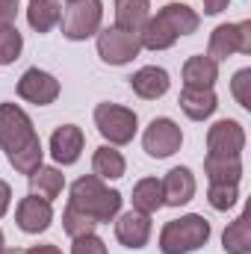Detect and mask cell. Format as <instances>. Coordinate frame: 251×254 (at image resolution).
<instances>
[{
  "label": "cell",
  "mask_w": 251,
  "mask_h": 254,
  "mask_svg": "<svg viewBox=\"0 0 251 254\" xmlns=\"http://www.w3.org/2000/svg\"><path fill=\"white\" fill-rule=\"evenodd\" d=\"M0 148L18 175L30 178L42 166V139L18 104H0Z\"/></svg>",
  "instance_id": "obj_1"
},
{
  "label": "cell",
  "mask_w": 251,
  "mask_h": 254,
  "mask_svg": "<svg viewBox=\"0 0 251 254\" xmlns=\"http://www.w3.org/2000/svg\"><path fill=\"white\" fill-rule=\"evenodd\" d=\"M198 24H201V18L195 9H189L187 3H169L154 18L145 21V27L139 30V45L148 51H166L181 36L195 33Z\"/></svg>",
  "instance_id": "obj_2"
},
{
  "label": "cell",
  "mask_w": 251,
  "mask_h": 254,
  "mask_svg": "<svg viewBox=\"0 0 251 254\" xmlns=\"http://www.w3.org/2000/svg\"><path fill=\"white\" fill-rule=\"evenodd\" d=\"M122 192L119 190H110L98 175H83L71 184V198L68 204L86 216H92L98 225L101 222H113L122 210Z\"/></svg>",
  "instance_id": "obj_3"
},
{
  "label": "cell",
  "mask_w": 251,
  "mask_h": 254,
  "mask_svg": "<svg viewBox=\"0 0 251 254\" xmlns=\"http://www.w3.org/2000/svg\"><path fill=\"white\" fill-rule=\"evenodd\" d=\"M210 240V222L198 213L172 219L160 231V252L163 254H192L204 249Z\"/></svg>",
  "instance_id": "obj_4"
},
{
  "label": "cell",
  "mask_w": 251,
  "mask_h": 254,
  "mask_svg": "<svg viewBox=\"0 0 251 254\" xmlns=\"http://www.w3.org/2000/svg\"><path fill=\"white\" fill-rule=\"evenodd\" d=\"M95 127L110 145H127L136 136L139 119L133 110L119 107V104H98L95 107Z\"/></svg>",
  "instance_id": "obj_5"
},
{
  "label": "cell",
  "mask_w": 251,
  "mask_h": 254,
  "mask_svg": "<svg viewBox=\"0 0 251 254\" xmlns=\"http://www.w3.org/2000/svg\"><path fill=\"white\" fill-rule=\"evenodd\" d=\"M101 21H104V3L101 0H77V3H68L65 15L60 18L63 36L71 39V42H83V39L95 36L101 30Z\"/></svg>",
  "instance_id": "obj_6"
},
{
  "label": "cell",
  "mask_w": 251,
  "mask_h": 254,
  "mask_svg": "<svg viewBox=\"0 0 251 254\" xmlns=\"http://www.w3.org/2000/svg\"><path fill=\"white\" fill-rule=\"evenodd\" d=\"M234 54H251V21L240 24H219L210 33V45H207V57L213 63L231 60Z\"/></svg>",
  "instance_id": "obj_7"
},
{
  "label": "cell",
  "mask_w": 251,
  "mask_h": 254,
  "mask_svg": "<svg viewBox=\"0 0 251 254\" xmlns=\"http://www.w3.org/2000/svg\"><path fill=\"white\" fill-rule=\"evenodd\" d=\"M139 51H142L139 33H130L122 27L98 30V57L107 65H127L130 60L139 57Z\"/></svg>",
  "instance_id": "obj_8"
},
{
  "label": "cell",
  "mask_w": 251,
  "mask_h": 254,
  "mask_svg": "<svg viewBox=\"0 0 251 254\" xmlns=\"http://www.w3.org/2000/svg\"><path fill=\"white\" fill-rule=\"evenodd\" d=\"M181 145H184V133H181V127L175 125L172 119H154L151 125L145 127L142 148L148 151V157L166 160V157L178 154Z\"/></svg>",
  "instance_id": "obj_9"
},
{
  "label": "cell",
  "mask_w": 251,
  "mask_h": 254,
  "mask_svg": "<svg viewBox=\"0 0 251 254\" xmlns=\"http://www.w3.org/2000/svg\"><path fill=\"white\" fill-rule=\"evenodd\" d=\"M246 130L234 119H222L207 130V154L213 157H243Z\"/></svg>",
  "instance_id": "obj_10"
},
{
  "label": "cell",
  "mask_w": 251,
  "mask_h": 254,
  "mask_svg": "<svg viewBox=\"0 0 251 254\" xmlns=\"http://www.w3.org/2000/svg\"><path fill=\"white\" fill-rule=\"evenodd\" d=\"M18 95L36 107H48L60 98V80L42 68H27L18 80Z\"/></svg>",
  "instance_id": "obj_11"
},
{
  "label": "cell",
  "mask_w": 251,
  "mask_h": 254,
  "mask_svg": "<svg viewBox=\"0 0 251 254\" xmlns=\"http://www.w3.org/2000/svg\"><path fill=\"white\" fill-rule=\"evenodd\" d=\"M15 222L24 234H42L51 228L54 222V210H51V201L39 198V195H27L18 201V210H15Z\"/></svg>",
  "instance_id": "obj_12"
},
{
  "label": "cell",
  "mask_w": 251,
  "mask_h": 254,
  "mask_svg": "<svg viewBox=\"0 0 251 254\" xmlns=\"http://www.w3.org/2000/svg\"><path fill=\"white\" fill-rule=\"evenodd\" d=\"M116 237H119V243L125 249H133V252L145 249L148 240H151V216H145L139 210L122 213L119 222H116Z\"/></svg>",
  "instance_id": "obj_13"
},
{
  "label": "cell",
  "mask_w": 251,
  "mask_h": 254,
  "mask_svg": "<svg viewBox=\"0 0 251 254\" xmlns=\"http://www.w3.org/2000/svg\"><path fill=\"white\" fill-rule=\"evenodd\" d=\"M83 145H86L83 130L77 125H63L51 136V157L60 166H74L80 160V154H83Z\"/></svg>",
  "instance_id": "obj_14"
},
{
  "label": "cell",
  "mask_w": 251,
  "mask_h": 254,
  "mask_svg": "<svg viewBox=\"0 0 251 254\" xmlns=\"http://www.w3.org/2000/svg\"><path fill=\"white\" fill-rule=\"evenodd\" d=\"M160 184H163V204L169 207H181L195 198V175L187 166H175Z\"/></svg>",
  "instance_id": "obj_15"
},
{
  "label": "cell",
  "mask_w": 251,
  "mask_h": 254,
  "mask_svg": "<svg viewBox=\"0 0 251 254\" xmlns=\"http://www.w3.org/2000/svg\"><path fill=\"white\" fill-rule=\"evenodd\" d=\"M172 80H169V71L166 68H157V65H145L139 68L133 77H130V89L142 98V101H157L169 92Z\"/></svg>",
  "instance_id": "obj_16"
},
{
  "label": "cell",
  "mask_w": 251,
  "mask_h": 254,
  "mask_svg": "<svg viewBox=\"0 0 251 254\" xmlns=\"http://www.w3.org/2000/svg\"><path fill=\"white\" fill-rule=\"evenodd\" d=\"M178 104H181V110L187 113V119H192V122H204V119H210V116L219 110L216 92H213V89H195V86H184Z\"/></svg>",
  "instance_id": "obj_17"
},
{
  "label": "cell",
  "mask_w": 251,
  "mask_h": 254,
  "mask_svg": "<svg viewBox=\"0 0 251 254\" xmlns=\"http://www.w3.org/2000/svg\"><path fill=\"white\" fill-rule=\"evenodd\" d=\"M219 80V63H213L210 57H189L184 63V86L195 89H213V83Z\"/></svg>",
  "instance_id": "obj_18"
},
{
  "label": "cell",
  "mask_w": 251,
  "mask_h": 254,
  "mask_svg": "<svg viewBox=\"0 0 251 254\" xmlns=\"http://www.w3.org/2000/svg\"><path fill=\"white\" fill-rule=\"evenodd\" d=\"M151 18V0H116V27L139 33Z\"/></svg>",
  "instance_id": "obj_19"
},
{
  "label": "cell",
  "mask_w": 251,
  "mask_h": 254,
  "mask_svg": "<svg viewBox=\"0 0 251 254\" xmlns=\"http://www.w3.org/2000/svg\"><path fill=\"white\" fill-rule=\"evenodd\" d=\"M204 172L210 184H240L243 178V157H204Z\"/></svg>",
  "instance_id": "obj_20"
},
{
  "label": "cell",
  "mask_w": 251,
  "mask_h": 254,
  "mask_svg": "<svg viewBox=\"0 0 251 254\" xmlns=\"http://www.w3.org/2000/svg\"><path fill=\"white\" fill-rule=\"evenodd\" d=\"M222 249L228 254H251V210L231 222L222 234Z\"/></svg>",
  "instance_id": "obj_21"
},
{
  "label": "cell",
  "mask_w": 251,
  "mask_h": 254,
  "mask_svg": "<svg viewBox=\"0 0 251 254\" xmlns=\"http://www.w3.org/2000/svg\"><path fill=\"white\" fill-rule=\"evenodd\" d=\"M63 187H65V175L60 169H54V166H39V169L30 175V190H33V195H39V198H45V201L60 198Z\"/></svg>",
  "instance_id": "obj_22"
},
{
  "label": "cell",
  "mask_w": 251,
  "mask_h": 254,
  "mask_svg": "<svg viewBox=\"0 0 251 254\" xmlns=\"http://www.w3.org/2000/svg\"><path fill=\"white\" fill-rule=\"evenodd\" d=\"M92 169H95V175L101 181H119V178H125L127 163L122 157V151H116L110 145H101L95 151V157H92Z\"/></svg>",
  "instance_id": "obj_23"
},
{
  "label": "cell",
  "mask_w": 251,
  "mask_h": 254,
  "mask_svg": "<svg viewBox=\"0 0 251 254\" xmlns=\"http://www.w3.org/2000/svg\"><path fill=\"white\" fill-rule=\"evenodd\" d=\"M63 18V9H60V0H30V9H27V21L36 33H51Z\"/></svg>",
  "instance_id": "obj_24"
},
{
  "label": "cell",
  "mask_w": 251,
  "mask_h": 254,
  "mask_svg": "<svg viewBox=\"0 0 251 254\" xmlns=\"http://www.w3.org/2000/svg\"><path fill=\"white\" fill-rule=\"evenodd\" d=\"M160 207H163V184L157 178H142L133 187V210H139L145 216H154Z\"/></svg>",
  "instance_id": "obj_25"
},
{
  "label": "cell",
  "mask_w": 251,
  "mask_h": 254,
  "mask_svg": "<svg viewBox=\"0 0 251 254\" xmlns=\"http://www.w3.org/2000/svg\"><path fill=\"white\" fill-rule=\"evenodd\" d=\"M63 228H65V234H68L71 240H77V237L95 234L98 222H95L92 216H86V213H80V210H74V207L68 204V207H65V213H63Z\"/></svg>",
  "instance_id": "obj_26"
},
{
  "label": "cell",
  "mask_w": 251,
  "mask_h": 254,
  "mask_svg": "<svg viewBox=\"0 0 251 254\" xmlns=\"http://www.w3.org/2000/svg\"><path fill=\"white\" fill-rule=\"evenodd\" d=\"M24 51V36L18 27H0V65H12Z\"/></svg>",
  "instance_id": "obj_27"
},
{
  "label": "cell",
  "mask_w": 251,
  "mask_h": 254,
  "mask_svg": "<svg viewBox=\"0 0 251 254\" xmlns=\"http://www.w3.org/2000/svg\"><path fill=\"white\" fill-rule=\"evenodd\" d=\"M240 198V184H210L207 201L213 210H231Z\"/></svg>",
  "instance_id": "obj_28"
},
{
  "label": "cell",
  "mask_w": 251,
  "mask_h": 254,
  "mask_svg": "<svg viewBox=\"0 0 251 254\" xmlns=\"http://www.w3.org/2000/svg\"><path fill=\"white\" fill-rule=\"evenodd\" d=\"M231 92H234V98H237V104L243 110H251V68H243V71L234 74Z\"/></svg>",
  "instance_id": "obj_29"
},
{
  "label": "cell",
  "mask_w": 251,
  "mask_h": 254,
  "mask_svg": "<svg viewBox=\"0 0 251 254\" xmlns=\"http://www.w3.org/2000/svg\"><path fill=\"white\" fill-rule=\"evenodd\" d=\"M71 254H107V246H104V240H101V237L86 234V237H77V240H74Z\"/></svg>",
  "instance_id": "obj_30"
},
{
  "label": "cell",
  "mask_w": 251,
  "mask_h": 254,
  "mask_svg": "<svg viewBox=\"0 0 251 254\" xmlns=\"http://www.w3.org/2000/svg\"><path fill=\"white\" fill-rule=\"evenodd\" d=\"M18 18V0H0V27H12Z\"/></svg>",
  "instance_id": "obj_31"
},
{
  "label": "cell",
  "mask_w": 251,
  "mask_h": 254,
  "mask_svg": "<svg viewBox=\"0 0 251 254\" xmlns=\"http://www.w3.org/2000/svg\"><path fill=\"white\" fill-rule=\"evenodd\" d=\"M9 201H12V190H9L6 181H0V219H3L6 210H9Z\"/></svg>",
  "instance_id": "obj_32"
},
{
  "label": "cell",
  "mask_w": 251,
  "mask_h": 254,
  "mask_svg": "<svg viewBox=\"0 0 251 254\" xmlns=\"http://www.w3.org/2000/svg\"><path fill=\"white\" fill-rule=\"evenodd\" d=\"M228 3H231V0H204V12H207V15H219V12L228 9Z\"/></svg>",
  "instance_id": "obj_33"
},
{
  "label": "cell",
  "mask_w": 251,
  "mask_h": 254,
  "mask_svg": "<svg viewBox=\"0 0 251 254\" xmlns=\"http://www.w3.org/2000/svg\"><path fill=\"white\" fill-rule=\"evenodd\" d=\"M27 254H63L57 246H51V243H45V246H33V249H27Z\"/></svg>",
  "instance_id": "obj_34"
},
{
  "label": "cell",
  "mask_w": 251,
  "mask_h": 254,
  "mask_svg": "<svg viewBox=\"0 0 251 254\" xmlns=\"http://www.w3.org/2000/svg\"><path fill=\"white\" fill-rule=\"evenodd\" d=\"M3 254H27L24 249H3Z\"/></svg>",
  "instance_id": "obj_35"
},
{
  "label": "cell",
  "mask_w": 251,
  "mask_h": 254,
  "mask_svg": "<svg viewBox=\"0 0 251 254\" xmlns=\"http://www.w3.org/2000/svg\"><path fill=\"white\" fill-rule=\"evenodd\" d=\"M0 254H3V231H0Z\"/></svg>",
  "instance_id": "obj_36"
},
{
  "label": "cell",
  "mask_w": 251,
  "mask_h": 254,
  "mask_svg": "<svg viewBox=\"0 0 251 254\" xmlns=\"http://www.w3.org/2000/svg\"><path fill=\"white\" fill-rule=\"evenodd\" d=\"M68 3H77V0H68Z\"/></svg>",
  "instance_id": "obj_37"
}]
</instances>
